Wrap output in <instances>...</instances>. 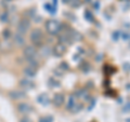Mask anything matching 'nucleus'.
Masks as SVG:
<instances>
[{
    "label": "nucleus",
    "instance_id": "nucleus-1",
    "mask_svg": "<svg viewBox=\"0 0 130 122\" xmlns=\"http://www.w3.org/2000/svg\"><path fill=\"white\" fill-rule=\"evenodd\" d=\"M23 55L24 57L26 58L28 62H29V65L30 66H34V67H37V49H36L35 45L29 44V45H26L23 50Z\"/></svg>",
    "mask_w": 130,
    "mask_h": 122
},
{
    "label": "nucleus",
    "instance_id": "nucleus-2",
    "mask_svg": "<svg viewBox=\"0 0 130 122\" xmlns=\"http://www.w3.org/2000/svg\"><path fill=\"white\" fill-rule=\"evenodd\" d=\"M29 39L31 41V44L35 45V46H40L43 42V34L40 29H32L30 31V35H29Z\"/></svg>",
    "mask_w": 130,
    "mask_h": 122
},
{
    "label": "nucleus",
    "instance_id": "nucleus-3",
    "mask_svg": "<svg viewBox=\"0 0 130 122\" xmlns=\"http://www.w3.org/2000/svg\"><path fill=\"white\" fill-rule=\"evenodd\" d=\"M29 28H30V22H29V20L22 19L20 22H19V24H17V30H16V33H20L22 35H25L28 30H29Z\"/></svg>",
    "mask_w": 130,
    "mask_h": 122
},
{
    "label": "nucleus",
    "instance_id": "nucleus-4",
    "mask_svg": "<svg viewBox=\"0 0 130 122\" xmlns=\"http://www.w3.org/2000/svg\"><path fill=\"white\" fill-rule=\"evenodd\" d=\"M46 29L51 35L56 34L60 29V23L57 22V21H54V20H49L48 22L46 23Z\"/></svg>",
    "mask_w": 130,
    "mask_h": 122
},
{
    "label": "nucleus",
    "instance_id": "nucleus-5",
    "mask_svg": "<svg viewBox=\"0 0 130 122\" xmlns=\"http://www.w3.org/2000/svg\"><path fill=\"white\" fill-rule=\"evenodd\" d=\"M65 52H66V46H65V44L59 42V43H56L55 45H54L53 53H54L55 56H62Z\"/></svg>",
    "mask_w": 130,
    "mask_h": 122
},
{
    "label": "nucleus",
    "instance_id": "nucleus-6",
    "mask_svg": "<svg viewBox=\"0 0 130 122\" xmlns=\"http://www.w3.org/2000/svg\"><path fill=\"white\" fill-rule=\"evenodd\" d=\"M20 84H21V87L24 88V89H31L35 85L34 81H32V79L27 78V77L24 78V79H22V80L20 81Z\"/></svg>",
    "mask_w": 130,
    "mask_h": 122
},
{
    "label": "nucleus",
    "instance_id": "nucleus-7",
    "mask_svg": "<svg viewBox=\"0 0 130 122\" xmlns=\"http://www.w3.org/2000/svg\"><path fill=\"white\" fill-rule=\"evenodd\" d=\"M31 107L29 106V104L27 103H20L19 105H17V110H19L20 113H23V114H26L30 111Z\"/></svg>",
    "mask_w": 130,
    "mask_h": 122
},
{
    "label": "nucleus",
    "instance_id": "nucleus-8",
    "mask_svg": "<svg viewBox=\"0 0 130 122\" xmlns=\"http://www.w3.org/2000/svg\"><path fill=\"white\" fill-rule=\"evenodd\" d=\"M13 40H14V43H15L17 46H22L25 44V37L24 35H22L20 33H15L13 37Z\"/></svg>",
    "mask_w": 130,
    "mask_h": 122
},
{
    "label": "nucleus",
    "instance_id": "nucleus-9",
    "mask_svg": "<svg viewBox=\"0 0 130 122\" xmlns=\"http://www.w3.org/2000/svg\"><path fill=\"white\" fill-rule=\"evenodd\" d=\"M36 73H37V70H36V67H34V66H27L26 68L24 69V75L26 76L27 78H34L35 77V75H36Z\"/></svg>",
    "mask_w": 130,
    "mask_h": 122
},
{
    "label": "nucleus",
    "instance_id": "nucleus-10",
    "mask_svg": "<svg viewBox=\"0 0 130 122\" xmlns=\"http://www.w3.org/2000/svg\"><path fill=\"white\" fill-rule=\"evenodd\" d=\"M53 104L57 107L62 106L64 104V95L63 94H55L53 97Z\"/></svg>",
    "mask_w": 130,
    "mask_h": 122
},
{
    "label": "nucleus",
    "instance_id": "nucleus-11",
    "mask_svg": "<svg viewBox=\"0 0 130 122\" xmlns=\"http://www.w3.org/2000/svg\"><path fill=\"white\" fill-rule=\"evenodd\" d=\"M10 95L13 99H21L25 96V93L22 91V90H14L13 92H11Z\"/></svg>",
    "mask_w": 130,
    "mask_h": 122
},
{
    "label": "nucleus",
    "instance_id": "nucleus-12",
    "mask_svg": "<svg viewBox=\"0 0 130 122\" xmlns=\"http://www.w3.org/2000/svg\"><path fill=\"white\" fill-rule=\"evenodd\" d=\"M76 106V99L73 97V96H71L70 98L67 100V104H66V107L68 109H74V107Z\"/></svg>",
    "mask_w": 130,
    "mask_h": 122
},
{
    "label": "nucleus",
    "instance_id": "nucleus-13",
    "mask_svg": "<svg viewBox=\"0 0 130 122\" xmlns=\"http://www.w3.org/2000/svg\"><path fill=\"white\" fill-rule=\"evenodd\" d=\"M38 102H40L42 105H45V106H46L47 104L49 103V98L47 97V95H40V96L38 97Z\"/></svg>",
    "mask_w": 130,
    "mask_h": 122
},
{
    "label": "nucleus",
    "instance_id": "nucleus-14",
    "mask_svg": "<svg viewBox=\"0 0 130 122\" xmlns=\"http://www.w3.org/2000/svg\"><path fill=\"white\" fill-rule=\"evenodd\" d=\"M21 122H31V121L28 119V118H23V119L21 120Z\"/></svg>",
    "mask_w": 130,
    "mask_h": 122
}]
</instances>
